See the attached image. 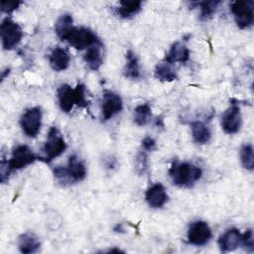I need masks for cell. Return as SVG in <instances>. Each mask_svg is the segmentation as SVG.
<instances>
[{
	"instance_id": "obj_26",
	"label": "cell",
	"mask_w": 254,
	"mask_h": 254,
	"mask_svg": "<svg viewBox=\"0 0 254 254\" xmlns=\"http://www.w3.org/2000/svg\"><path fill=\"white\" fill-rule=\"evenodd\" d=\"M220 3L221 2L218 0L196 2V5H198L200 9V19L201 20L210 19L213 16V14L216 12V9Z\"/></svg>"
},
{
	"instance_id": "obj_5",
	"label": "cell",
	"mask_w": 254,
	"mask_h": 254,
	"mask_svg": "<svg viewBox=\"0 0 254 254\" xmlns=\"http://www.w3.org/2000/svg\"><path fill=\"white\" fill-rule=\"evenodd\" d=\"M62 41H65L76 50H84L100 42L96 34L85 27H72Z\"/></svg>"
},
{
	"instance_id": "obj_23",
	"label": "cell",
	"mask_w": 254,
	"mask_h": 254,
	"mask_svg": "<svg viewBox=\"0 0 254 254\" xmlns=\"http://www.w3.org/2000/svg\"><path fill=\"white\" fill-rule=\"evenodd\" d=\"M151 116H152L151 105L148 102H146V103L139 104L135 107L134 114H133V120L136 125L144 126L150 121Z\"/></svg>"
},
{
	"instance_id": "obj_6",
	"label": "cell",
	"mask_w": 254,
	"mask_h": 254,
	"mask_svg": "<svg viewBox=\"0 0 254 254\" xmlns=\"http://www.w3.org/2000/svg\"><path fill=\"white\" fill-rule=\"evenodd\" d=\"M235 23L240 29H247L254 22V2L252 0L234 1L230 5Z\"/></svg>"
},
{
	"instance_id": "obj_15",
	"label": "cell",
	"mask_w": 254,
	"mask_h": 254,
	"mask_svg": "<svg viewBox=\"0 0 254 254\" xmlns=\"http://www.w3.org/2000/svg\"><path fill=\"white\" fill-rule=\"evenodd\" d=\"M49 63L51 67L56 71H62L68 67L70 57L66 50L61 47H55L49 54Z\"/></svg>"
},
{
	"instance_id": "obj_7",
	"label": "cell",
	"mask_w": 254,
	"mask_h": 254,
	"mask_svg": "<svg viewBox=\"0 0 254 254\" xmlns=\"http://www.w3.org/2000/svg\"><path fill=\"white\" fill-rule=\"evenodd\" d=\"M0 35L3 49L12 50L20 43L24 33L18 23L10 18H5L0 26Z\"/></svg>"
},
{
	"instance_id": "obj_27",
	"label": "cell",
	"mask_w": 254,
	"mask_h": 254,
	"mask_svg": "<svg viewBox=\"0 0 254 254\" xmlns=\"http://www.w3.org/2000/svg\"><path fill=\"white\" fill-rule=\"evenodd\" d=\"M145 150H141L136 158V168H137V172L138 174L142 175L144 174L147 170H148V156Z\"/></svg>"
},
{
	"instance_id": "obj_1",
	"label": "cell",
	"mask_w": 254,
	"mask_h": 254,
	"mask_svg": "<svg viewBox=\"0 0 254 254\" xmlns=\"http://www.w3.org/2000/svg\"><path fill=\"white\" fill-rule=\"evenodd\" d=\"M57 97L61 110L65 113L70 112L74 105L82 108L89 105L85 94V85L80 82L74 88L66 83L61 84L57 90Z\"/></svg>"
},
{
	"instance_id": "obj_20",
	"label": "cell",
	"mask_w": 254,
	"mask_h": 254,
	"mask_svg": "<svg viewBox=\"0 0 254 254\" xmlns=\"http://www.w3.org/2000/svg\"><path fill=\"white\" fill-rule=\"evenodd\" d=\"M192 140L196 144H206L211 138V132L208 126L201 121H193L190 123Z\"/></svg>"
},
{
	"instance_id": "obj_18",
	"label": "cell",
	"mask_w": 254,
	"mask_h": 254,
	"mask_svg": "<svg viewBox=\"0 0 254 254\" xmlns=\"http://www.w3.org/2000/svg\"><path fill=\"white\" fill-rule=\"evenodd\" d=\"M18 247L20 252L30 254L37 252L41 247V242L38 236L33 232H26L19 236Z\"/></svg>"
},
{
	"instance_id": "obj_11",
	"label": "cell",
	"mask_w": 254,
	"mask_h": 254,
	"mask_svg": "<svg viewBox=\"0 0 254 254\" xmlns=\"http://www.w3.org/2000/svg\"><path fill=\"white\" fill-rule=\"evenodd\" d=\"M122 108L123 102L119 94L110 90L104 91L101 102V117L103 121L111 119L114 115L119 113Z\"/></svg>"
},
{
	"instance_id": "obj_29",
	"label": "cell",
	"mask_w": 254,
	"mask_h": 254,
	"mask_svg": "<svg viewBox=\"0 0 254 254\" xmlns=\"http://www.w3.org/2000/svg\"><path fill=\"white\" fill-rule=\"evenodd\" d=\"M21 4H22L21 1H2L1 2V10L4 13L10 14L13 11H15Z\"/></svg>"
},
{
	"instance_id": "obj_9",
	"label": "cell",
	"mask_w": 254,
	"mask_h": 254,
	"mask_svg": "<svg viewBox=\"0 0 254 254\" xmlns=\"http://www.w3.org/2000/svg\"><path fill=\"white\" fill-rule=\"evenodd\" d=\"M42 109L39 106L25 110L20 118V126L23 132L30 138H35L40 132L42 125Z\"/></svg>"
},
{
	"instance_id": "obj_30",
	"label": "cell",
	"mask_w": 254,
	"mask_h": 254,
	"mask_svg": "<svg viewBox=\"0 0 254 254\" xmlns=\"http://www.w3.org/2000/svg\"><path fill=\"white\" fill-rule=\"evenodd\" d=\"M142 149L146 152H151L156 149V141L151 137H145L142 140Z\"/></svg>"
},
{
	"instance_id": "obj_8",
	"label": "cell",
	"mask_w": 254,
	"mask_h": 254,
	"mask_svg": "<svg viewBox=\"0 0 254 254\" xmlns=\"http://www.w3.org/2000/svg\"><path fill=\"white\" fill-rule=\"evenodd\" d=\"M40 158L32 152V150L27 145H18L12 151L10 159L7 161V165L10 173L13 171L21 170Z\"/></svg>"
},
{
	"instance_id": "obj_10",
	"label": "cell",
	"mask_w": 254,
	"mask_h": 254,
	"mask_svg": "<svg viewBox=\"0 0 254 254\" xmlns=\"http://www.w3.org/2000/svg\"><path fill=\"white\" fill-rule=\"evenodd\" d=\"M212 236L209 225L202 220H196L192 222L188 229V242L191 245L202 246L205 245Z\"/></svg>"
},
{
	"instance_id": "obj_3",
	"label": "cell",
	"mask_w": 254,
	"mask_h": 254,
	"mask_svg": "<svg viewBox=\"0 0 254 254\" xmlns=\"http://www.w3.org/2000/svg\"><path fill=\"white\" fill-rule=\"evenodd\" d=\"M55 178L62 184H73L81 182L86 177V168L84 163L76 156L71 155L65 167L58 166L54 169Z\"/></svg>"
},
{
	"instance_id": "obj_17",
	"label": "cell",
	"mask_w": 254,
	"mask_h": 254,
	"mask_svg": "<svg viewBox=\"0 0 254 254\" xmlns=\"http://www.w3.org/2000/svg\"><path fill=\"white\" fill-rule=\"evenodd\" d=\"M190 59V51L189 49L183 45L180 42L174 43L169 52L167 53L164 61L170 63V64H175V63H186Z\"/></svg>"
},
{
	"instance_id": "obj_13",
	"label": "cell",
	"mask_w": 254,
	"mask_h": 254,
	"mask_svg": "<svg viewBox=\"0 0 254 254\" xmlns=\"http://www.w3.org/2000/svg\"><path fill=\"white\" fill-rule=\"evenodd\" d=\"M168 193L162 184H155L151 186L145 192V199L147 203L153 208H161L168 201Z\"/></svg>"
},
{
	"instance_id": "obj_4",
	"label": "cell",
	"mask_w": 254,
	"mask_h": 254,
	"mask_svg": "<svg viewBox=\"0 0 254 254\" xmlns=\"http://www.w3.org/2000/svg\"><path fill=\"white\" fill-rule=\"evenodd\" d=\"M66 149V143L64 138L59 128L56 126H52L49 129L47 140L44 144L43 151L45 156L42 157L40 160L44 161L45 163H51L54 159L62 155Z\"/></svg>"
},
{
	"instance_id": "obj_24",
	"label": "cell",
	"mask_w": 254,
	"mask_h": 254,
	"mask_svg": "<svg viewBox=\"0 0 254 254\" xmlns=\"http://www.w3.org/2000/svg\"><path fill=\"white\" fill-rule=\"evenodd\" d=\"M73 19L70 14H63L57 21L55 25V31L57 36L63 40L66 33L73 27L72 26Z\"/></svg>"
},
{
	"instance_id": "obj_19",
	"label": "cell",
	"mask_w": 254,
	"mask_h": 254,
	"mask_svg": "<svg viewBox=\"0 0 254 254\" xmlns=\"http://www.w3.org/2000/svg\"><path fill=\"white\" fill-rule=\"evenodd\" d=\"M125 58L126 64L123 69L124 76L131 79H138L141 76V70L137 55L132 50H128Z\"/></svg>"
},
{
	"instance_id": "obj_14",
	"label": "cell",
	"mask_w": 254,
	"mask_h": 254,
	"mask_svg": "<svg viewBox=\"0 0 254 254\" xmlns=\"http://www.w3.org/2000/svg\"><path fill=\"white\" fill-rule=\"evenodd\" d=\"M242 233L237 228H229L218 238V246L222 252H230L241 245Z\"/></svg>"
},
{
	"instance_id": "obj_16",
	"label": "cell",
	"mask_w": 254,
	"mask_h": 254,
	"mask_svg": "<svg viewBox=\"0 0 254 254\" xmlns=\"http://www.w3.org/2000/svg\"><path fill=\"white\" fill-rule=\"evenodd\" d=\"M84 63L91 70H97L103 64V44L100 42L89 47L84 56Z\"/></svg>"
},
{
	"instance_id": "obj_12",
	"label": "cell",
	"mask_w": 254,
	"mask_h": 254,
	"mask_svg": "<svg viewBox=\"0 0 254 254\" xmlns=\"http://www.w3.org/2000/svg\"><path fill=\"white\" fill-rule=\"evenodd\" d=\"M241 122L240 107L236 103H231L221 117V127L223 131L226 134H235L240 130Z\"/></svg>"
},
{
	"instance_id": "obj_2",
	"label": "cell",
	"mask_w": 254,
	"mask_h": 254,
	"mask_svg": "<svg viewBox=\"0 0 254 254\" xmlns=\"http://www.w3.org/2000/svg\"><path fill=\"white\" fill-rule=\"evenodd\" d=\"M169 176L176 186L190 188L201 178L202 171L191 163L174 161L169 169Z\"/></svg>"
},
{
	"instance_id": "obj_22",
	"label": "cell",
	"mask_w": 254,
	"mask_h": 254,
	"mask_svg": "<svg viewBox=\"0 0 254 254\" xmlns=\"http://www.w3.org/2000/svg\"><path fill=\"white\" fill-rule=\"evenodd\" d=\"M154 74L155 77L161 81L171 82L177 79V72L173 67V64L164 60L156 64Z\"/></svg>"
},
{
	"instance_id": "obj_21",
	"label": "cell",
	"mask_w": 254,
	"mask_h": 254,
	"mask_svg": "<svg viewBox=\"0 0 254 254\" xmlns=\"http://www.w3.org/2000/svg\"><path fill=\"white\" fill-rule=\"evenodd\" d=\"M142 9V2L138 0L120 1L119 6L115 8L116 14L121 18H131L138 14Z\"/></svg>"
},
{
	"instance_id": "obj_28",
	"label": "cell",
	"mask_w": 254,
	"mask_h": 254,
	"mask_svg": "<svg viewBox=\"0 0 254 254\" xmlns=\"http://www.w3.org/2000/svg\"><path fill=\"white\" fill-rule=\"evenodd\" d=\"M241 245L245 248V250L249 252H253L254 250V240H253V231L251 228L247 229L244 233H242Z\"/></svg>"
},
{
	"instance_id": "obj_25",
	"label": "cell",
	"mask_w": 254,
	"mask_h": 254,
	"mask_svg": "<svg viewBox=\"0 0 254 254\" xmlns=\"http://www.w3.org/2000/svg\"><path fill=\"white\" fill-rule=\"evenodd\" d=\"M239 157H240V162L242 167L248 171H253L254 156H253V147L251 144H244L241 146Z\"/></svg>"
}]
</instances>
